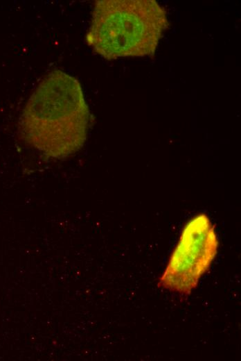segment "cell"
<instances>
[{
  "label": "cell",
  "instance_id": "cell-1",
  "mask_svg": "<svg viewBox=\"0 0 241 361\" xmlns=\"http://www.w3.org/2000/svg\"><path fill=\"white\" fill-rule=\"evenodd\" d=\"M89 110L79 81L61 70L46 75L28 100L19 119L21 137L44 156L61 159L84 144Z\"/></svg>",
  "mask_w": 241,
  "mask_h": 361
},
{
  "label": "cell",
  "instance_id": "cell-2",
  "mask_svg": "<svg viewBox=\"0 0 241 361\" xmlns=\"http://www.w3.org/2000/svg\"><path fill=\"white\" fill-rule=\"evenodd\" d=\"M168 22L153 0H101L95 3L87 44L108 60L152 56Z\"/></svg>",
  "mask_w": 241,
  "mask_h": 361
},
{
  "label": "cell",
  "instance_id": "cell-3",
  "mask_svg": "<svg viewBox=\"0 0 241 361\" xmlns=\"http://www.w3.org/2000/svg\"><path fill=\"white\" fill-rule=\"evenodd\" d=\"M218 249L215 227L204 213L184 226L158 287L188 295L208 270Z\"/></svg>",
  "mask_w": 241,
  "mask_h": 361
}]
</instances>
